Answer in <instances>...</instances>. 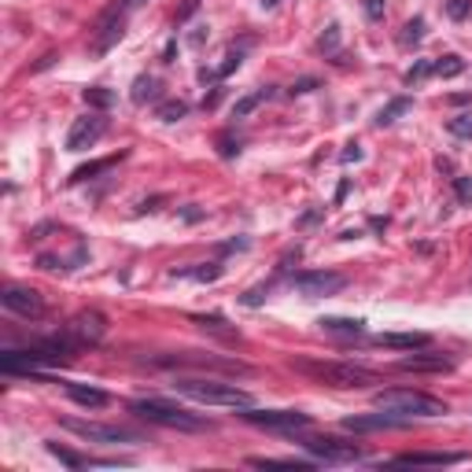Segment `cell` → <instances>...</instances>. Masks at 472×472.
Here are the masks:
<instances>
[{"instance_id": "obj_10", "label": "cell", "mask_w": 472, "mask_h": 472, "mask_svg": "<svg viewBox=\"0 0 472 472\" xmlns=\"http://www.w3.org/2000/svg\"><path fill=\"white\" fill-rule=\"evenodd\" d=\"M0 303H4V310H11L19 317H45V299H41V292L23 288V284H8L0 292Z\"/></svg>"}, {"instance_id": "obj_43", "label": "cell", "mask_w": 472, "mask_h": 472, "mask_svg": "<svg viewBox=\"0 0 472 472\" xmlns=\"http://www.w3.org/2000/svg\"><path fill=\"white\" fill-rule=\"evenodd\" d=\"M203 41H207V26H196V30L188 34V45H192V48H200Z\"/></svg>"}, {"instance_id": "obj_19", "label": "cell", "mask_w": 472, "mask_h": 472, "mask_svg": "<svg viewBox=\"0 0 472 472\" xmlns=\"http://www.w3.org/2000/svg\"><path fill=\"white\" fill-rule=\"evenodd\" d=\"M317 325H321V332L343 336V339H358L361 332H366V321H358V317H321Z\"/></svg>"}, {"instance_id": "obj_22", "label": "cell", "mask_w": 472, "mask_h": 472, "mask_svg": "<svg viewBox=\"0 0 472 472\" xmlns=\"http://www.w3.org/2000/svg\"><path fill=\"white\" fill-rule=\"evenodd\" d=\"M125 159V152H118V155H107V159H96V163H85V166H78L74 174H71V185H78V181H89V178H96V174H103V170H111L115 163H122Z\"/></svg>"}, {"instance_id": "obj_18", "label": "cell", "mask_w": 472, "mask_h": 472, "mask_svg": "<svg viewBox=\"0 0 472 472\" xmlns=\"http://www.w3.org/2000/svg\"><path fill=\"white\" fill-rule=\"evenodd\" d=\"M399 369L402 373H450L454 361L443 358V354H414V358H402Z\"/></svg>"}, {"instance_id": "obj_41", "label": "cell", "mask_w": 472, "mask_h": 472, "mask_svg": "<svg viewBox=\"0 0 472 472\" xmlns=\"http://www.w3.org/2000/svg\"><path fill=\"white\" fill-rule=\"evenodd\" d=\"M361 8H366V15L373 19V23L384 19V0H361Z\"/></svg>"}, {"instance_id": "obj_11", "label": "cell", "mask_w": 472, "mask_h": 472, "mask_svg": "<svg viewBox=\"0 0 472 472\" xmlns=\"http://www.w3.org/2000/svg\"><path fill=\"white\" fill-rule=\"evenodd\" d=\"M314 458L321 461H358L366 450H361L358 443H343V439H332V436H317V439H307L303 443Z\"/></svg>"}, {"instance_id": "obj_32", "label": "cell", "mask_w": 472, "mask_h": 472, "mask_svg": "<svg viewBox=\"0 0 472 472\" xmlns=\"http://www.w3.org/2000/svg\"><path fill=\"white\" fill-rule=\"evenodd\" d=\"M181 277H192V281H218L222 277V262H207V266H200V270H181Z\"/></svg>"}, {"instance_id": "obj_29", "label": "cell", "mask_w": 472, "mask_h": 472, "mask_svg": "<svg viewBox=\"0 0 472 472\" xmlns=\"http://www.w3.org/2000/svg\"><path fill=\"white\" fill-rule=\"evenodd\" d=\"M446 130H450V137H458V140H472V111L454 115L446 122Z\"/></svg>"}, {"instance_id": "obj_15", "label": "cell", "mask_w": 472, "mask_h": 472, "mask_svg": "<svg viewBox=\"0 0 472 472\" xmlns=\"http://www.w3.org/2000/svg\"><path fill=\"white\" fill-rule=\"evenodd\" d=\"M125 34V15H100V30H96V41H93V56H103L111 52Z\"/></svg>"}, {"instance_id": "obj_34", "label": "cell", "mask_w": 472, "mask_h": 472, "mask_svg": "<svg viewBox=\"0 0 472 472\" xmlns=\"http://www.w3.org/2000/svg\"><path fill=\"white\" fill-rule=\"evenodd\" d=\"M240 63H244V52H240V48H236V52H225V59H222V67H218V71H214V74H218V78H229L232 71H240Z\"/></svg>"}, {"instance_id": "obj_33", "label": "cell", "mask_w": 472, "mask_h": 472, "mask_svg": "<svg viewBox=\"0 0 472 472\" xmlns=\"http://www.w3.org/2000/svg\"><path fill=\"white\" fill-rule=\"evenodd\" d=\"M428 74H432V59H417L410 71H406V85H417V81H424Z\"/></svg>"}, {"instance_id": "obj_48", "label": "cell", "mask_w": 472, "mask_h": 472, "mask_svg": "<svg viewBox=\"0 0 472 472\" xmlns=\"http://www.w3.org/2000/svg\"><path fill=\"white\" fill-rule=\"evenodd\" d=\"M159 203H163V200H144L137 210H140V214H148V210H159Z\"/></svg>"}, {"instance_id": "obj_30", "label": "cell", "mask_w": 472, "mask_h": 472, "mask_svg": "<svg viewBox=\"0 0 472 472\" xmlns=\"http://www.w3.org/2000/svg\"><path fill=\"white\" fill-rule=\"evenodd\" d=\"M251 465H259V468H310L314 461H299V458H251Z\"/></svg>"}, {"instance_id": "obj_8", "label": "cell", "mask_w": 472, "mask_h": 472, "mask_svg": "<svg viewBox=\"0 0 472 472\" xmlns=\"http://www.w3.org/2000/svg\"><path fill=\"white\" fill-rule=\"evenodd\" d=\"M152 366H163V369H222V373H251V366L244 361H229V358H200V354H155Z\"/></svg>"}, {"instance_id": "obj_26", "label": "cell", "mask_w": 472, "mask_h": 472, "mask_svg": "<svg viewBox=\"0 0 472 472\" xmlns=\"http://www.w3.org/2000/svg\"><path fill=\"white\" fill-rule=\"evenodd\" d=\"M81 100L93 107V111H107V107L115 103V93L111 89H103V85H89V89L81 93Z\"/></svg>"}, {"instance_id": "obj_1", "label": "cell", "mask_w": 472, "mask_h": 472, "mask_svg": "<svg viewBox=\"0 0 472 472\" xmlns=\"http://www.w3.org/2000/svg\"><path fill=\"white\" fill-rule=\"evenodd\" d=\"M292 369L317 380V384H329V388H343V391L380 384L376 369H366V366H358V361H339V358H295Z\"/></svg>"}, {"instance_id": "obj_2", "label": "cell", "mask_w": 472, "mask_h": 472, "mask_svg": "<svg viewBox=\"0 0 472 472\" xmlns=\"http://www.w3.org/2000/svg\"><path fill=\"white\" fill-rule=\"evenodd\" d=\"M376 410H388L395 417H446L450 406L436 395H424V391H410V388H384L373 395Z\"/></svg>"}, {"instance_id": "obj_37", "label": "cell", "mask_w": 472, "mask_h": 472, "mask_svg": "<svg viewBox=\"0 0 472 472\" xmlns=\"http://www.w3.org/2000/svg\"><path fill=\"white\" fill-rule=\"evenodd\" d=\"M140 4H144V0H115V4L107 8L103 15H125V19H130V15H133V11H137Z\"/></svg>"}, {"instance_id": "obj_28", "label": "cell", "mask_w": 472, "mask_h": 472, "mask_svg": "<svg viewBox=\"0 0 472 472\" xmlns=\"http://www.w3.org/2000/svg\"><path fill=\"white\" fill-rule=\"evenodd\" d=\"M48 454H52V458H59L67 468H85V465H89V458H81V454H74V450L59 446V443H52V439H48Z\"/></svg>"}, {"instance_id": "obj_47", "label": "cell", "mask_w": 472, "mask_h": 472, "mask_svg": "<svg viewBox=\"0 0 472 472\" xmlns=\"http://www.w3.org/2000/svg\"><path fill=\"white\" fill-rule=\"evenodd\" d=\"M174 48H178L174 41H166V48H163V63H174Z\"/></svg>"}, {"instance_id": "obj_4", "label": "cell", "mask_w": 472, "mask_h": 472, "mask_svg": "<svg viewBox=\"0 0 472 472\" xmlns=\"http://www.w3.org/2000/svg\"><path fill=\"white\" fill-rule=\"evenodd\" d=\"M130 410H133L137 417H144V421H152V424L178 428V432H203V428H210L203 417L181 410V406H170V402H163V399H140V402L130 406Z\"/></svg>"}, {"instance_id": "obj_20", "label": "cell", "mask_w": 472, "mask_h": 472, "mask_svg": "<svg viewBox=\"0 0 472 472\" xmlns=\"http://www.w3.org/2000/svg\"><path fill=\"white\" fill-rule=\"evenodd\" d=\"M130 100H133L137 107H144V103H159V100H163V85H159V78L140 74V78L133 81V89H130Z\"/></svg>"}, {"instance_id": "obj_24", "label": "cell", "mask_w": 472, "mask_h": 472, "mask_svg": "<svg viewBox=\"0 0 472 472\" xmlns=\"http://www.w3.org/2000/svg\"><path fill=\"white\" fill-rule=\"evenodd\" d=\"M410 107H414L410 96H395V100H388V103H384V111L376 115V125H391V122H399L406 111H410Z\"/></svg>"}, {"instance_id": "obj_21", "label": "cell", "mask_w": 472, "mask_h": 472, "mask_svg": "<svg viewBox=\"0 0 472 472\" xmlns=\"http://www.w3.org/2000/svg\"><path fill=\"white\" fill-rule=\"evenodd\" d=\"M465 461V454H399L391 458V465H458Z\"/></svg>"}, {"instance_id": "obj_12", "label": "cell", "mask_w": 472, "mask_h": 472, "mask_svg": "<svg viewBox=\"0 0 472 472\" xmlns=\"http://www.w3.org/2000/svg\"><path fill=\"white\" fill-rule=\"evenodd\" d=\"M103 133H107V118H103V115L74 118L71 133H67V152H85V148H93Z\"/></svg>"}, {"instance_id": "obj_13", "label": "cell", "mask_w": 472, "mask_h": 472, "mask_svg": "<svg viewBox=\"0 0 472 472\" xmlns=\"http://www.w3.org/2000/svg\"><path fill=\"white\" fill-rule=\"evenodd\" d=\"M192 321L207 332V336H214L218 343H225V347H236V343H244V332L236 329V325H229L225 317H218V314H192Z\"/></svg>"}, {"instance_id": "obj_16", "label": "cell", "mask_w": 472, "mask_h": 472, "mask_svg": "<svg viewBox=\"0 0 472 472\" xmlns=\"http://www.w3.org/2000/svg\"><path fill=\"white\" fill-rule=\"evenodd\" d=\"M63 391H67V399L74 406H81V410H103V406L111 402V395L93 388V384H63Z\"/></svg>"}, {"instance_id": "obj_38", "label": "cell", "mask_w": 472, "mask_h": 472, "mask_svg": "<svg viewBox=\"0 0 472 472\" xmlns=\"http://www.w3.org/2000/svg\"><path fill=\"white\" fill-rule=\"evenodd\" d=\"M468 8H472L468 0H446V15L454 19V23H461V19L468 15Z\"/></svg>"}, {"instance_id": "obj_5", "label": "cell", "mask_w": 472, "mask_h": 472, "mask_svg": "<svg viewBox=\"0 0 472 472\" xmlns=\"http://www.w3.org/2000/svg\"><path fill=\"white\" fill-rule=\"evenodd\" d=\"M63 428L89 443H140L144 436L137 428H122V424H96V421H78V417H67Z\"/></svg>"}, {"instance_id": "obj_39", "label": "cell", "mask_w": 472, "mask_h": 472, "mask_svg": "<svg viewBox=\"0 0 472 472\" xmlns=\"http://www.w3.org/2000/svg\"><path fill=\"white\" fill-rule=\"evenodd\" d=\"M236 152H240V140H232L229 133H225V137H218V155H222V159H232Z\"/></svg>"}, {"instance_id": "obj_6", "label": "cell", "mask_w": 472, "mask_h": 472, "mask_svg": "<svg viewBox=\"0 0 472 472\" xmlns=\"http://www.w3.org/2000/svg\"><path fill=\"white\" fill-rule=\"evenodd\" d=\"M292 288L307 299H321V295H336V292L347 288V277L332 273V270H307V273L292 277Z\"/></svg>"}, {"instance_id": "obj_42", "label": "cell", "mask_w": 472, "mask_h": 472, "mask_svg": "<svg viewBox=\"0 0 472 472\" xmlns=\"http://www.w3.org/2000/svg\"><path fill=\"white\" fill-rule=\"evenodd\" d=\"M262 295H266V288H251V292L244 295V307H259V303H262Z\"/></svg>"}, {"instance_id": "obj_44", "label": "cell", "mask_w": 472, "mask_h": 472, "mask_svg": "<svg viewBox=\"0 0 472 472\" xmlns=\"http://www.w3.org/2000/svg\"><path fill=\"white\" fill-rule=\"evenodd\" d=\"M361 159V144H347V152H343V163H358Z\"/></svg>"}, {"instance_id": "obj_50", "label": "cell", "mask_w": 472, "mask_h": 472, "mask_svg": "<svg viewBox=\"0 0 472 472\" xmlns=\"http://www.w3.org/2000/svg\"><path fill=\"white\" fill-rule=\"evenodd\" d=\"M200 218H203V210H196V207L185 210V222H200Z\"/></svg>"}, {"instance_id": "obj_23", "label": "cell", "mask_w": 472, "mask_h": 472, "mask_svg": "<svg viewBox=\"0 0 472 472\" xmlns=\"http://www.w3.org/2000/svg\"><path fill=\"white\" fill-rule=\"evenodd\" d=\"M266 100H273V85H266V89H259V93H247V96H240L236 100V107H232V118H247L259 103H266Z\"/></svg>"}, {"instance_id": "obj_25", "label": "cell", "mask_w": 472, "mask_h": 472, "mask_svg": "<svg viewBox=\"0 0 472 472\" xmlns=\"http://www.w3.org/2000/svg\"><path fill=\"white\" fill-rule=\"evenodd\" d=\"M188 115V103L185 100H159L155 103V118L159 122H181Z\"/></svg>"}, {"instance_id": "obj_46", "label": "cell", "mask_w": 472, "mask_h": 472, "mask_svg": "<svg viewBox=\"0 0 472 472\" xmlns=\"http://www.w3.org/2000/svg\"><path fill=\"white\" fill-rule=\"evenodd\" d=\"M59 56L56 52H48V56H41V63H34V71H45V67H52V63H56Z\"/></svg>"}, {"instance_id": "obj_36", "label": "cell", "mask_w": 472, "mask_h": 472, "mask_svg": "<svg viewBox=\"0 0 472 472\" xmlns=\"http://www.w3.org/2000/svg\"><path fill=\"white\" fill-rule=\"evenodd\" d=\"M454 196L461 207H472V178H454Z\"/></svg>"}, {"instance_id": "obj_51", "label": "cell", "mask_w": 472, "mask_h": 472, "mask_svg": "<svg viewBox=\"0 0 472 472\" xmlns=\"http://www.w3.org/2000/svg\"><path fill=\"white\" fill-rule=\"evenodd\" d=\"M273 4H281V0H262V8H273Z\"/></svg>"}, {"instance_id": "obj_27", "label": "cell", "mask_w": 472, "mask_h": 472, "mask_svg": "<svg viewBox=\"0 0 472 472\" xmlns=\"http://www.w3.org/2000/svg\"><path fill=\"white\" fill-rule=\"evenodd\" d=\"M432 74H436V78H458V74H465V59H461V56L432 59Z\"/></svg>"}, {"instance_id": "obj_3", "label": "cell", "mask_w": 472, "mask_h": 472, "mask_svg": "<svg viewBox=\"0 0 472 472\" xmlns=\"http://www.w3.org/2000/svg\"><path fill=\"white\" fill-rule=\"evenodd\" d=\"M174 391L192 399V402H203V406H232V410H244L251 406V395L236 384H218V380H174Z\"/></svg>"}, {"instance_id": "obj_40", "label": "cell", "mask_w": 472, "mask_h": 472, "mask_svg": "<svg viewBox=\"0 0 472 472\" xmlns=\"http://www.w3.org/2000/svg\"><path fill=\"white\" fill-rule=\"evenodd\" d=\"M314 89H317V78H299L288 93H292V96H307V93H314Z\"/></svg>"}, {"instance_id": "obj_17", "label": "cell", "mask_w": 472, "mask_h": 472, "mask_svg": "<svg viewBox=\"0 0 472 472\" xmlns=\"http://www.w3.org/2000/svg\"><path fill=\"white\" fill-rule=\"evenodd\" d=\"M373 343L376 347H391V351H421L432 343V336L428 332H380L373 336Z\"/></svg>"}, {"instance_id": "obj_31", "label": "cell", "mask_w": 472, "mask_h": 472, "mask_svg": "<svg viewBox=\"0 0 472 472\" xmlns=\"http://www.w3.org/2000/svg\"><path fill=\"white\" fill-rule=\"evenodd\" d=\"M317 48L325 52V56H339V26L336 23L325 26V34H321V41H317Z\"/></svg>"}, {"instance_id": "obj_14", "label": "cell", "mask_w": 472, "mask_h": 472, "mask_svg": "<svg viewBox=\"0 0 472 472\" xmlns=\"http://www.w3.org/2000/svg\"><path fill=\"white\" fill-rule=\"evenodd\" d=\"M406 424H410V417H395L388 410L369 414V417H347V421H343V428H351V432H391V428H406Z\"/></svg>"}, {"instance_id": "obj_7", "label": "cell", "mask_w": 472, "mask_h": 472, "mask_svg": "<svg viewBox=\"0 0 472 472\" xmlns=\"http://www.w3.org/2000/svg\"><path fill=\"white\" fill-rule=\"evenodd\" d=\"M240 417L247 424L273 428V432H299V428H310V414H299V410H251V406H244Z\"/></svg>"}, {"instance_id": "obj_35", "label": "cell", "mask_w": 472, "mask_h": 472, "mask_svg": "<svg viewBox=\"0 0 472 472\" xmlns=\"http://www.w3.org/2000/svg\"><path fill=\"white\" fill-rule=\"evenodd\" d=\"M424 37V19L417 15V19H410L406 23V34H402V45H417V41Z\"/></svg>"}, {"instance_id": "obj_9", "label": "cell", "mask_w": 472, "mask_h": 472, "mask_svg": "<svg viewBox=\"0 0 472 472\" xmlns=\"http://www.w3.org/2000/svg\"><path fill=\"white\" fill-rule=\"evenodd\" d=\"M63 332H67L78 347H89V343H100L103 339V332H107V317L100 314V310H81V314H74L67 325H63Z\"/></svg>"}, {"instance_id": "obj_49", "label": "cell", "mask_w": 472, "mask_h": 472, "mask_svg": "<svg viewBox=\"0 0 472 472\" xmlns=\"http://www.w3.org/2000/svg\"><path fill=\"white\" fill-rule=\"evenodd\" d=\"M218 100H222V89H214V93L203 100V107H218Z\"/></svg>"}, {"instance_id": "obj_45", "label": "cell", "mask_w": 472, "mask_h": 472, "mask_svg": "<svg viewBox=\"0 0 472 472\" xmlns=\"http://www.w3.org/2000/svg\"><path fill=\"white\" fill-rule=\"evenodd\" d=\"M317 218H321V210H307V214H303V218H299L295 225H299V229H307V225H314Z\"/></svg>"}]
</instances>
